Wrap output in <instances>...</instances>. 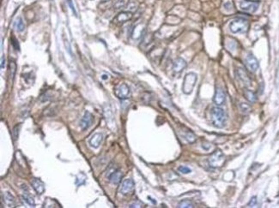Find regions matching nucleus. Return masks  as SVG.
Returning a JSON list of instances; mask_svg holds the SVG:
<instances>
[{
	"label": "nucleus",
	"mask_w": 279,
	"mask_h": 208,
	"mask_svg": "<svg viewBox=\"0 0 279 208\" xmlns=\"http://www.w3.org/2000/svg\"><path fill=\"white\" fill-rule=\"evenodd\" d=\"M245 97L249 102H252V103H254L257 100V97H256L255 93L250 90L245 91Z\"/></svg>",
	"instance_id": "412c9836"
},
{
	"label": "nucleus",
	"mask_w": 279,
	"mask_h": 208,
	"mask_svg": "<svg viewBox=\"0 0 279 208\" xmlns=\"http://www.w3.org/2000/svg\"><path fill=\"white\" fill-rule=\"evenodd\" d=\"M22 199L23 200H25L29 206H32V207H35V199L34 198L30 195V194L28 193V190H23V194H22Z\"/></svg>",
	"instance_id": "6ab92c4d"
},
{
	"label": "nucleus",
	"mask_w": 279,
	"mask_h": 208,
	"mask_svg": "<svg viewBox=\"0 0 279 208\" xmlns=\"http://www.w3.org/2000/svg\"><path fill=\"white\" fill-rule=\"evenodd\" d=\"M50 203L48 204V203H46L44 204V207H59V206H58V205H53V202H55V200L54 199H50Z\"/></svg>",
	"instance_id": "72a5a7b5"
},
{
	"label": "nucleus",
	"mask_w": 279,
	"mask_h": 208,
	"mask_svg": "<svg viewBox=\"0 0 279 208\" xmlns=\"http://www.w3.org/2000/svg\"><path fill=\"white\" fill-rule=\"evenodd\" d=\"M226 94L224 91L221 88H217L214 95V103L216 105H223L225 103Z\"/></svg>",
	"instance_id": "9b49d317"
},
{
	"label": "nucleus",
	"mask_w": 279,
	"mask_h": 208,
	"mask_svg": "<svg viewBox=\"0 0 279 208\" xmlns=\"http://www.w3.org/2000/svg\"><path fill=\"white\" fill-rule=\"evenodd\" d=\"M102 140H103V136L102 134L100 133H95L93 136H91V138L90 139V145L94 147V148H98L100 145L101 144L102 142Z\"/></svg>",
	"instance_id": "4468645a"
},
{
	"label": "nucleus",
	"mask_w": 279,
	"mask_h": 208,
	"mask_svg": "<svg viewBox=\"0 0 279 208\" xmlns=\"http://www.w3.org/2000/svg\"><path fill=\"white\" fill-rule=\"evenodd\" d=\"M237 75H238L239 79L243 82L245 85H246V86H250L251 85V80H250V78L248 77L246 72L243 69L240 68V69L237 70Z\"/></svg>",
	"instance_id": "dca6fc26"
},
{
	"label": "nucleus",
	"mask_w": 279,
	"mask_h": 208,
	"mask_svg": "<svg viewBox=\"0 0 279 208\" xmlns=\"http://www.w3.org/2000/svg\"><path fill=\"white\" fill-rule=\"evenodd\" d=\"M130 207H142V204L140 202H134L133 204L130 205Z\"/></svg>",
	"instance_id": "e433bc0d"
},
{
	"label": "nucleus",
	"mask_w": 279,
	"mask_h": 208,
	"mask_svg": "<svg viewBox=\"0 0 279 208\" xmlns=\"http://www.w3.org/2000/svg\"><path fill=\"white\" fill-rule=\"evenodd\" d=\"M67 3H68L69 6L71 7V9L72 10V12L74 13V15H75V16H77V11H76V9H75V6H74V4H72V0H67Z\"/></svg>",
	"instance_id": "f704fd0d"
},
{
	"label": "nucleus",
	"mask_w": 279,
	"mask_h": 208,
	"mask_svg": "<svg viewBox=\"0 0 279 208\" xmlns=\"http://www.w3.org/2000/svg\"><path fill=\"white\" fill-rule=\"evenodd\" d=\"M104 114H105L107 121H109L113 118H112V111H111V109L109 108V106H108V108L104 109Z\"/></svg>",
	"instance_id": "2f4dec72"
},
{
	"label": "nucleus",
	"mask_w": 279,
	"mask_h": 208,
	"mask_svg": "<svg viewBox=\"0 0 279 208\" xmlns=\"http://www.w3.org/2000/svg\"><path fill=\"white\" fill-rule=\"evenodd\" d=\"M132 17V14L130 11H123L120 12L115 18V21L119 23H124L126 22H128Z\"/></svg>",
	"instance_id": "2eb2a0df"
},
{
	"label": "nucleus",
	"mask_w": 279,
	"mask_h": 208,
	"mask_svg": "<svg viewBox=\"0 0 279 208\" xmlns=\"http://www.w3.org/2000/svg\"><path fill=\"white\" fill-rule=\"evenodd\" d=\"M211 120L212 124L217 128H222L225 126L226 114L223 109L220 107H214L211 110Z\"/></svg>",
	"instance_id": "f257e3e1"
},
{
	"label": "nucleus",
	"mask_w": 279,
	"mask_h": 208,
	"mask_svg": "<svg viewBox=\"0 0 279 208\" xmlns=\"http://www.w3.org/2000/svg\"><path fill=\"white\" fill-rule=\"evenodd\" d=\"M137 7H138V4L136 2L135 0H130V1L127 3V4H126V8H127V9H128L130 12L136 11L137 9Z\"/></svg>",
	"instance_id": "5701e85b"
},
{
	"label": "nucleus",
	"mask_w": 279,
	"mask_h": 208,
	"mask_svg": "<svg viewBox=\"0 0 279 208\" xmlns=\"http://www.w3.org/2000/svg\"><path fill=\"white\" fill-rule=\"evenodd\" d=\"M9 76L11 78V80L13 81L14 80V77H15V75L17 72V64L14 61H10L9 62Z\"/></svg>",
	"instance_id": "4be33fe9"
},
{
	"label": "nucleus",
	"mask_w": 279,
	"mask_h": 208,
	"mask_svg": "<svg viewBox=\"0 0 279 208\" xmlns=\"http://www.w3.org/2000/svg\"><path fill=\"white\" fill-rule=\"evenodd\" d=\"M185 139L190 143H193L196 141V136L192 132H186L185 134Z\"/></svg>",
	"instance_id": "bb28decb"
},
{
	"label": "nucleus",
	"mask_w": 279,
	"mask_h": 208,
	"mask_svg": "<svg viewBox=\"0 0 279 208\" xmlns=\"http://www.w3.org/2000/svg\"><path fill=\"white\" fill-rule=\"evenodd\" d=\"M122 177H123V173H122V171H119V170H116L115 171L113 172V173L108 177V179L109 180V181H110L111 183H113V184H118V183H119V182L121 181Z\"/></svg>",
	"instance_id": "f3484780"
},
{
	"label": "nucleus",
	"mask_w": 279,
	"mask_h": 208,
	"mask_svg": "<svg viewBox=\"0 0 279 208\" xmlns=\"http://www.w3.org/2000/svg\"><path fill=\"white\" fill-rule=\"evenodd\" d=\"M186 67V62L182 57H178L173 63V70L176 73H180Z\"/></svg>",
	"instance_id": "ddd939ff"
},
{
	"label": "nucleus",
	"mask_w": 279,
	"mask_h": 208,
	"mask_svg": "<svg viewBox=\"0 0 279 208\" xmlns=\"http://www.w3.org/2000/svg\"><path fill=\"white\" fill-rule=\"evenodd\" d=\"M1 207H4V203L7 207H15L16 206V200L14 196L9 194V192H5L2 194V198H1Z\"/></svg>",
	"instance_id": "1a4fd4ad"
},
{
	"label": "nucleus",
	"mask_w": 279,
	"mask_h": 208,
	"mask_svg": "<svg viewBox=\"0 0 279 208\" xmlns=\"http://www.w3.org/2000/svg\"><path fill=\"white\" fill-rule=\"evenodd\" d=\"M240 109H241V112L244 113V114H248L250 111H251V106L248 105V104H246V103H241L240 104Z\"/></svg>",
	"instance_id": "a878e982"
},
{
	"label": "nucleus",
	"mask_w": 279,
	"mask_h": 208,
	"mask_svg": "<svg viewBox=\"0 0 279 208\" xmlns=\"http://www.w3.org/2000/svg\"><path fill=\"white\" fill-rule=\"evenodd\" d=\"M21 127H22V124H21V123H19V124H17L16 126L13 128V129H12L11 134H12V138H13V140H14V141H17V140L18 139V136H19V133H20Z\"/></svg>",
	"instance_id": "393cba45"
},
{
	"label": "nucleus",
	"mask_w": 279,
	"mask_h": 208,
	"mask_svg": "<svg viewBox=\"0 0 279 208\" xmlns=\"http://www.w3.org/2000/svg\"><path fill=\"white\" fill-rule=\"evenodd\" d=\"M32 187L38 194H42L45 192V184L44 182L39 178H33L31 181Z\"/></svg>",
	"instance_id": "f8f14e48"
},
{
	"label": "nucleus",
	"mask_w": 279,
	"mask_h": 208,
	"mask_svg": "<svg viewBox=\"0 0 279 208\" xmlns=\"http://www.w3.org/2000/svg\"><path fill=\"white\" fill-rule=\"evenodd\" d=\"M126 5V0H116V1H115V3H114V4H113L114 8L117 9H122V8H124Z\"/></svg>",
	"instance_id": "cd10ccee"
},
{
	"label": "nucleus",
	"mask_w": 279,
	"mask_h": 208,
	"mask_svg": "<svg viewBox=\"0 0 279 208\" xmlns=\"http://www.w3.org/2000/svg\"><path fill=\"white\" fill-rule=\"evenodd\" d=\"M259 3L250 0H241L240 2V8L241 10L247 13H254L259 9Z\"/></svg>",
	"instance_id": "423d86ee"
},
{
	"label": "nucleus",
	"mask_w": 279,
	"mask_h": 208,
	"mask_svg": "<svg viewBox=\"0 0 279 208\" xmlns=\"http://www.w3.org/2000/svg\"><path fill=\"white\" fill-rule=\"evenodd\" d=\"M246 68L251 71V72H255L257 71V70L259 69V62L256 59V57L252 54H249L246 56Z\"/></svg>",
	"instance_id": "9d476101"
},
{
	"label": "nucleus",
	"mask_w": 279,
	"mask_h": 208,
	"mask_svg": "<svg viewBox=\"0 0 279 208\" xmlns=\"http://www.w3.org/2000/svg\"><path fill=\"white\" fill-rule=\"evenodd\" d=\"M144 26H143L142 24H139V25L136 26V27H134V29H133V32H132V37H133L134 39H138V38H140L141 35H142V34H143V32H144Z\"/></svg>",
	"instance_id": "aec40b11"
},
{
	"label": "nucleus",
	"mask_w": 279,
	"mask_h": 208,
	"mask_svg": "<svg viewBox=\"0 0 279 208\" xmlns=\"http://www.w3.org/2000/svg\"><path fill=\"white\" fill-rule=\"evenodd\" d=\"M226 162V158L224 156V153L220 150L217 149L213 153L211 154V156L209 159V164L210 167L212 168H221L224 165Z\"/></svg>",
	"instance_id": "7ed1b4c3"
},
{
	"label": "nucleus",
	"mask_w": 279,
	"mask_h": 208,
	"mask_svg": "<svg viewBox=\"0 0 279 208\" xmlns=\"http://www.w3.org/2000/svg\"><path fill=\"white\" fill-rule=\"evenodd\" d=\"M11 44L13 45V47L15 48V50H17V51H19V43H18L17 39L15 38V37H12L11 38Z\"/></svg>",
	"instance_id": "473e14b6"
},
{
	"label": "nucleus",
	"mask_w": 279,
	"mask_h": 208,
	"mask_svg": "<svg viewBox=\"0 0 279 208\" xmlns=\"http://www.w3.org/2000/svg\"><path fill=\"white\" fill-rule=\"evenodd\" d=\"M116 170H117V169L115 168V166H114V165H113V164H110V165L108 166V170H107V174H106V176H107V177L108 178V177H109V176H111V175H112V174H113V172L115 171Z\"/></svg>",
	"instance_id": "c85d7f7f"
},
{
	"label": "nucleus",
	"mask_w": 279,
	"mask_h": 208,
	"mask_svg": "<svg viewBox=\"0 0 279 208\" xmlns=\"http://www.w3.org/2000/svg\"><path fill=\"white\" fill-rule=\"evenodd\" d=\"M223 8L225 9L227 12H230L233 10V4L230 1H226L223 4Z\"/></svg>",
	"instance_id": "c756f323"
},
{
	"label": "nucleus",
	"mask_w": 279,
	"mask_h": 208,
	"mask_svg": "<svg viewBox=\"0 0 279 208\" xmlns=\"http://www.w3.org/2000/svg\"><path fill=\"white\" fill-rule=\"evenodd\" d=\"M178 207L179 208H192L194 207L192 202L191 200L188 199H184V200H181L179 205H178Z\"/></svg>",
	"instance_id": "b1692460"
},
{
	"label": "nucleus",
	"mask_w": 279,
	"mask_h": 208,
	"mask_svg": "<svg viewBox=\"0 0 279 208\" xmlns=\"http://www.w3.org/2000/svg\"><path fill=\"white\" fill-rule=\"evenodd\" d=\"M256 203H257V199H256V197H252V199H251L250 202H249V204H248V206H249L250 207H254V206L256 205Z\"/></svg>",
	"instance_id": "c9c22d12"
},
{
	"label": "nucleus",
	"mask_w": 279,
	"mask_h": 208,
	"mask_svg": "<svg viewBox=\"0 0 279 208\" xmlns=\"http://www.w3.org/2000/svg\"><path fill=\"white\" fill-rule=\"evenodd\" d=\"M114 94L119 100H126L131 95V90L126 83H119L114 88Z\"/></svg>",
	"instance_id": "39448f33"
},
{
	"label": "nucleus",
	"mask_w": 279,
	"mask_h": 208,
	"mask_svg": "<svg viewBox=\"0 0 279 208\" xmlns=\"http://www.w3.org/2000/svg\"><path fill=\"white\" fill-rule=\"evenodd\" d=\"M134 188H135V183H134L133 180L131 178H128V179H126L122 181V183L119 187V192H120V194L126 195V194H130L131 192H132L134 190Z\"/></svg>",
	"instance_id": "0eeeda50"
},
{
	"label": "nucleus",
	"mask_w": 279,
	"mask_h": 208,
	"mask_svg": "<svg viewBox=\"0 0 279 208\" xmlns=\"http://www.w3.org/2000/svg\"><path fill=\"white\" fill-rule=\"evenodd\" d=\"M93 122H94V117L93 115L90 113V111H85L83 117L82 118L81 121H80V128L82 131L88 129L92 124H93Z\"/></svg>",
	"instance_id": "6e6552de"
},
{
	"label": "nucleus",
	"mask_w": 279,
	"mask_h": 208,
	"mask_svg": "<svg viewBox=\"0 0 279 208\" xmlns=\"http://www.w3.org/2000/svg\"><path fill=\"white\" fill-rule=\"evenodd\" d=\"M197 79H198V77H197V75L195 73L190 72L186 75V76L184 78L183 85H182V91L184 93H186V94L192 93V92L196 85Z\"/></svg>",
	"instance_id": "20e7f679"
},
{
	"label": "nucleus",
	"mask_w": 279,
	"mask_h": 208,
	"mask_svg": "<svg viewBox=\"0 0 279 208\" xmlns=\"http://www.w3.org/2000/svg\"><path fill=\"white\" fill-rule=\"evenodd\" d=\"M178 171L181 172L182 174H189V173L192 172L191 169L188 168L187 166H185V165H181V166H180V167L178 168Z\"/></svg>",
	"instance_id": "7c9ffc66"
},
{
	"label": "nucleus",
	"mask_w": 279,
	"mask_h": 208,
	"mask_svg": "<svg viewBox=\"0 0 279 208\" xmlns=\"http://www.w3.org/2000/svg\"><path fill=\"white\" fill-rule=\"evenodd\" d=\"M247 29L248 22L245 19H234L229 24V30L233 34H245L247 31Z\"/></svg>",
	"instance_id": "f03ea898"
},
{
	"label": "nucleus",
	"mask_w": 279,
	"mask_h": 208,
	"mask_svg": "<svg viewBox=\"0 0 279 208\" xmlns=\"http://www.w3.org/2000/svg\"><path fill=\"white\" fill-rule=\"evenodd\" d=\"M14 26L16 27V30L17 31L18 33H21L22 32L24 29H25V25H24V22L21 16H18L17 18L16 19L15 21V23H14Z\"/></svg>",
	"instance_id": "a211bd4d"
},
{
	"label": "nucleus",
	"mask_w": 279,
	"mask_h": 208,
	"mask_svg": "<svg viewBox=\"0 0 279 208\" xmlns=\"http://www.w3.org/2000/svg\"><path fill=\"white\" fill-rule=\"evenodd\" d=\"M4 65H5V58H4V56L2 55V57H1V69H4Z\"/></svg>",
	"instance_id": "4c0bfd02"
}]
</instances>
